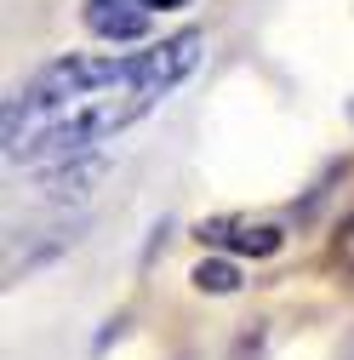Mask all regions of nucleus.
<instances>
[{"label":"nucleus","mask_w":354,"mask_h":360,"mask_svg":"<svg viewBox=\"0 0 354 360\" xmlns=\"http://www.w3.org/2000/svg\"><path fill=\"white\" fill-rule=\"evenodd\" d=\"M206 58L200 29H177L160 40L114 52H63L40 63L6 98L0 138L6 160L29 172H52L69 160H92L109 138L149 120Z\"/></svg>","instance_id":"obj_1"},{"label":"nucleus","mask_w":354,"mask_h":360,"mask_svg":"<svg viewBox=\"0 0 354 360\" xmlns=\"http://www.w3.org/2000/svg\"><path fill=\"white\" fill-rule=\"evenodd\" d=\"M200 246L235 252V257H275L286 246V229L269 223V217H206L200 223Z\"/></svg>","instance_id":"obj_2"},{"label":"nucleus","mask_w":354,"mask_h":360,"mask_svg":"<svg viewBox=\"0 0 354 360\" xmlns=\"http://www.w3.org/2000/svg\"><path fill=\"white\" fill-rule=\"evenodd\" d=\"M80 23H86V34H98L103 46H138V40L155 34V12L143 0H86Z\"/></svg>","instance_id":"obj_3"},{"label":"nucleus","mask_w":354,"mask_h":360,"mask_svg":"<svg viewBox=\"0 0 354 360\" xmlns=\"http://www.w3.org/2000/svg\"><path fill=\"white\" fill-rule=\"evenodd\" d=\"M189 286L195 292H206V297H235L246 281H240V257L235 252H217V257H200L195 269H189Z\"/></svg>","instance_id":"obj_4"},{"label":"nucleus","mask_w":354,"mask_h":360,"mask_svg":"<svg viewBox=\"0 0 354 360\" xmlns=\"http://www.w3.org/2000/svg\"><path fill=\"white\" fill-rule=\"evenodd\" d=\"M332 263L343 269V275L354 281V212L337 223V235H332Z\"/></svg>","instance_id":"obj_5"},{"label":"nucleus","mask_w":354,"mask_h":360,"mask_svg":"<svg viewBox=\"0 0 354 360\" xmlns=\"http://www.w3.org/2000/svg\"><path fill=\"white\" fill-rule=\"evenodd\" d=\"M143 6H149L155 18H166V12H183V6H195V0H143Z\"/></svg>","instance_id":"obj_6"}]
</instances>
